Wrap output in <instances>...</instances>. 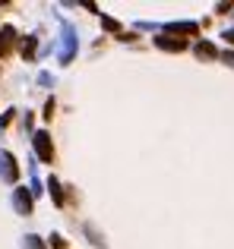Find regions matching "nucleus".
<instances>
[{"label": "nucleus", "instance_id": "nucleus-1", "mask_svg": "<svg viewBox=\"0 0 234 249\" xmlns=\"http://www.w3.org/2000/svg\"><path fill=\"white\" fill-rule=\"evenodd\" d=\"M60 22V63H70L76 57V48H79V35H76V25L67 22V19H57Z\"/></svg>", "mask_w": 234, "mask_h": 249}, {"label": "nucleus", "instance_id": "nucleus-2", "mask_svg": "<svg viewBox=\"0 0 234 249\" xmlns=\"http://www.w3.org/2000/svg\"><path fill=\"white\" fill-rule=\"evenodd\" d=\"M32 145H35L38 158H41L44 164H51V161H54V145H51V133H44V129H38V133L32 136Z\"/></svg>", "mask_w": 234, "mask_h": 249}, {"label": "nucleus", "instance_id": "nucleus-3", "mask_svg": "<svg viewBox=\"0 0 234 249\" xmlns=\"http://www.w3.org/2000/svg\"><path fill=\"white\" fill-rule=\"evenodd\" d=\"M0 177L6 183H16L19 180V167H16V158L10 152H0Z\"/></svg>", "mask_w": 234, "mask_h": 249}, {"label": "nucleus", "instance_id": "nucleus-4", "mask_svg": "<svg viewBox=\"0 0 234 249\" xmlns=\"http://www.w3.org/2000/svg\"><path fill=\"white\" fill-rule=\"evenodd\" d=\"M155 44H158L161 51H171V54H174V51H177V54H180V51H187V41H184V38H174V35H158V38H155Z\"/></svg>", "mask_w": 234, "mask_h": 249}, {"label": "nucleus", "instance_id": "nucleus-5", "mask_svg": "<svg viewBox=\"0 0 234 249\" xmlns=\"http://www.w3.org/2000/svg\"><path fill=\"white\" fill-rule=\"evenodd\" d=\"M165 29H168V35H190V38L199 35V22H171Z\"/></svg>", "mask_w": 234, "mask_h": 249}, {"label": "nucleus", "instance_id": "nucleus-6", "mask_svg": "<svg viewBox=\"0 0 234 249\" xmlns=\"http://www.w3.org/2000/svg\"><path fill=\"white\" fill-rule=\"evenodd\" d=\"M13 205H16L19 214H32V196L25 193V189H16V193H13Z\"/></svg>", "mask_w": 234, "mask_h": 249}, {"label": "nucleus", "instance_id": "nucleus-7", "mask_svg": "<svg viewBox=\"0 0 234 249\" xmlns=\"http://www.w3.org/2000/svg\"><path fill=\"white\" fill-rule=\"evenodd\" d=\"M196 57H199V60H215V57H218V51L212 48L209 41H199V44H196Z\"/></svg>", "mask_w": 234, "mask_h": 249}, {"label": "nucleus", "instance_id": "nucleus-8", "mask_svg": "<svg viewBox=\"0 0 234 249\" xmlns=\"http://www.w3.org/2000/svg\"><path fill=\"white\" fill-rule=\"evenodd\" d=\"M13 35H16V32H13L10 25H3V29H0V57H3L6 51H10V41H13Z\"/></svg>", "mask_w": 234, "mask_h": 249}, {"label": "nucleus", "instance_id": "nucleus-9", "mask_svg": "<svg viewBox=\"0 0 234 249\" xmlns=\"http://www.w3.org/2000/svg\"><path fill=\"white\" fill-rule=\"evenodd\" d=\"M48 189H51V199H54L57 205H63V189H60V183H57L54 177H51V180H48Z\"/></svg>", "mask_w": 234, "mask_h": 249}, {"label": "nucleus", "instance_id": "nucleus-10", "mask_svg": "<svg viewBox=\"0 0 234 249\" xmlns=\"http://www.w3.org/2000/svg\"><path fill=\"white\" fill-rule=\"evenodd\" d=\"M22 249H48V246H44V240H41V237H35V233H29V237L22 240Z\"/></svg>", "mask_w": 234, "mask_h": 249}, {"label": "nucleus", "instance_id": "nucleus-11", "mask_svg": "<svg viewBox=\"0 0 234 249\" xmlns=\"http://www.w3.org/2000/svg\"><path fill=\"white\" fill-rule=\"evenodd\" d=\"M32 54H35V35L22 38V57H32Z\"/></svg>", "mask_w": 234, "mask_h": 249}, {"label": "nucleus", "instance_id": "nucleus-12", "mask_svg": "<svg viewBox=\"0 0 234 249\" xmlns=\"http://www.w3.org/2000/svg\"><path fill=\"white\" fill-rule=\"evenodd\" d=\"M101 25H105L108 32H120V22H117V19H111V16H101Z\"/></svg>", "mask_w": 234, "mask_h": 249}, {"label": "nucleus", "instance_id": "nucleus-13", "mask_svg": "<svg viewBox=\"0 0 234 249\" xmlns=\"http://www.w3.org/2000/svg\"><path fill=\"white\" fill-rule=\"evenodd\" d=\"M51 246L54 249H67V240H63L60 233H54V237H51Z\"/></svg>", "mask_w": 234, "mask_h": 249}, {"label": "nucleus", "instance_id": "nucleus-14", "mask_svg": "<svg viewBox=\"0 0 234 249\" xmlns=\"http://www.w3.org/2000/svg\"><path fill=\"white\" fill-rule=\"evenodd\" d=\"M218 57H222V60L228 63V67H234V51H225V54H218Z\"/></svg>", "mask_w": 234, "mask_h": 249}, {"label": "nucleus", "instance_id": "nucleus-15", "mask_svg": "<svg viewBox=\"0 0 234 249\" xmlns=\"http://www.w3.org/2000/svg\"><path fill=\"white\" fill-rule=\"evenodd\" d=\"M38 82H41V85H54V76H48V73H41V76H38Z\"/></svg>", "mask_w": 234, "mask_h": 249}, {"label": "nucleus", "instance_id": "nucleus-16", "mask_svg": "<svg viewBox=\"0 0 234 249\" xmlns=\"http://www.w3.org/2000/svg\"><path fill=\"white\" fill-rule=\"evenodd\" d=\"M225 41H228V44H234V29H225Z\"/></svg>", "mask_w": 234, "mask_h": 249}]
</instances>
